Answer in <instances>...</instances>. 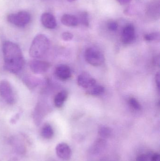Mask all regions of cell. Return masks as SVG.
<instances>
[{
  "label": "cell",
  "instance_id": "13",
  "mask_svg": "<svg viewBox=\"0 0 160 161\" xmlns=\"http://www.w3.org/2000/svg\"><path fill=\"white\" fill-rule=\"evenodd\" d=\"M106 141L102 138L97 139L90 148V152L94 154H97L102 152L106 147Z\"/></svg>",
  "mask_w": 160,
  "mask_h": 161
},
{
  "label": "cell",
  "instance_id": "9",
  "mask_svg": "<svg viewBox=\"0 0 160 161\" xmlns=\"http://www.w3.org/2000/svg\"><path fill=\"white\" fill-rule=\"evenodd\" d=\"M77 82L79 86L87 90L96 84L95 80L86 73L81 74L78 76Z\"/></svg>",
  "mask_w": 160,
  "mask_h": 161
},
{
  "label": "cell",
  "instance_id": "29",
  "mask_svg": "<svg viewBox=\"0 0 160 161\" xmlns=\"http://www.w3.org/2000/svg\"><path fill=\"white\" fill-rule=\"evenodd\" d=\"M156 84L158 88H160V74L159 73L157 74L156 75Z\"/></svg>",
  "mask_w": 160,
  "mask_h": 161
},
{
  "label": "cell",
  "instance_id": "1",
  "mask_svg": "<svg viewBox=\"0 0 160 161\" xmlns=\"http://www.w3.org/2000/svg\"><path fill=\"white\" fill-rule=\"evenodd\" d=\"M3 52L5 69L11 73L20 72L24 67L25 61L18 45L7 41L3 43Z\"/></svg>",
  "mask_w": 160,
  "mask_h": 161
},
{
  "label": "cell",
  "instance_id": "15",
  "mask_svg": "<svg viewBox=\"0 0 160 161\" xmlns=\"http://www.w3.org/2000/svg\"><path fill=\"white\" fill-rule=\"evenodd\" d=\"M44 105L41 102H39L35 108L34 119L37 125H39L44 117Z\"/></svg>",
  "mask_w": 160,
  "mask_h": 161
},
{
  "label": "cell",
  "instance_id": "3",
  "mask_svg": "<svg viewBox=\"0 0 160 161\" xmlns=\"http://www.w3.org/2000/svg\"><path fill=\"white\" fill-rule=\"evenodd\" d=\"M85 60L93 66H99L104 62L105 58L102 52L97 48L90 47L86 50L85 54Z\"/></svg>",
  "mask_w": 160,
  "mask_h": 161
},
{
  "label": "cell",
  "instance_id": "26",
  "mask_svg": "<svg viewBox=\"0 0 160 161\" xmlns=\"http://www.w3.org/2000/svg\"><path fill=\"white\" fill-rule=\"evenodd\" d=\"M148 157L146 154H142L137 157L136 158L137 161H148Z\"/></svg>",
  "mask_w": 160,
  "mask_h": 161
},
{
  "label": "cell",
  "instance_id": "12",
  "mask_svg": "<svg viewBox=\"0 0 160 161\" xmlns=\"http://www.w3.org/2000/svg\"><path fill=\"white\" fill-rule=\"evenodd\" d=\"M159 0H153L147 7V15L153 19H157L159 15Z\"/></svg>",
  "mask_w": 160,
  "mask_h": 161
},
{
  "label": "cell",
  "instance_id": "17",
  "mask_svg": "<svg viewBox=\"0 0 160 161\" xmlns=\"http://www.w3.org/2000/svg\"><path fill=\"white\" fill-rule=\"evenodd\" d=\"M41 133L43 138L46 139H50L53 136L54 130L50 125L46 124L42 127Z\"/></svg>",
  "mask_w": 160,
  "mask_h": 161
},
{
  "label": "cell",
  "instance_id": "6",
  "mask_svg": "<svg viewBox=\"0 0 160 161\" xmlns=\"http://www.w3.org/2000/svg\"><path fill=\"white\" fill-rule=\"evenodd\" d=\"M29 66L32 72L35 74H42L47 72L50 65L47 61L35 59L30 61Z\"/></svg>",
  "mask_w": 160,
  "mask_h": 161
},
{
  "label": "cell",
  "instance_id": "19",
  "mask_svg": "<svg viewBox=\"0 0 160 161\" xmlns=\"http://www.w3.org/2000/svg\"><path fill=\"white\" fill-rule=\"evenodd\" d=\"M112 130L109 127L106 126H101L98 130V134L102 139H107L110 138L111 135Z\"/></svg>",
  "mask_w": 160,
  "mask_h": 161
},
{
  "label": "cell",
  "instance_id": "28",
  "mask_svg": "<svg viewBox=\"0 0 160 161\" xmlns=\"http://www.w3.org/2000/svg\"><path fill=\"white\" fill-rule=\"evenodd\" d=\"M19 118V114H15L13 117L10 120V122L12 124H15L17 121L18 120Z\"/></svg>",
  "mask_w": 160,
  "mask_h": 161
},
{
  "label": "cell",
  "instance_id": "7",
  "mask_svg": "<svg viewBox=\"0 0 160 161\" xmlns=\"http://www.w3.org/2000/svg\"><path fill=\"white\" fill-rule=\"evenodd\" d=\"M135 38V31L132 25L129 24L126 25L121 35V41L124 44H130L133 42Z\"/></svg>",
  "mask_w": 160,
  "mask_h": 161
},
{
  "label": "cell",
  "instance_id": "4",
  "mask_svg": "<svg viewBox=\"0 0 160 161\" xmlns=\"http://www.w3.org/2000/svg\"><path fill=\"white\" fill-rule=\"evenodd\" d=\"M0 96L9 105L15 102V93L11 84L8 80H4L0 81Z\"/></svg>",
  "mask_w": 160,
  "mask_h": 161
},
{
  "label": "cell",
  "instance_id": "5",
  "mask_svg": "<svg viewBox=\"0 0 160 161\" xmlns=\"http://www.w3.org/2000/svg\"><path fill=\"white\" fill-rule=\"evenodd\" d=\"M7 20L10 23L18 27H24L31 20V15L27 11H21L17 13L9 14Z\"/></svg>",
  "mask_w": 160,
  "mask_h": 161
},
{
  "label": "cell",
  "instance_id": "21",
  "mask_svg": "<svg viewBox=\"0 0 160 161\" xmlns=\"http://www.w3.org/2000/svg\"><path fill=\"white\" fill-rule=\"evenodd\" d=\"M23 81L28 88L30 89H34L36 86L39 85L40 81L39 79L38 80L36 78L35 79L31 77H26L23 79Z\"/></svg>",
  "mask_w": 160,
  "mask_h": 161
},
{
  "label": "cell",
  "instance_id": "25",
  "mask_svg": "<svg viewBox=\"0 0 160 161\" xmlns=\"http://www.w3.org/2000/svg\"><path fill=\"white\" fill-rule=\"evenodd\" d=\"M107 27H108V29L111 31H115L118 28V24L116 22L111 21L108 23Z\"/></svg>",
  "mask_w": 160,
  "mask_h": 161
},
{
  "label": "cell",
  "instance_id": "32",
  "mask_svg": "<svg viewBox=\"0 0 160 161\" xmlns=\"http://www.w3.org/2000/svg\"><path fill=\"white\" fill-rule=\"evenodd\" d=\"M67 1H68V2H73V1H76V0H67Z\"/></svg>",
  "mask_w": 160,
  "mask_h": 161
},
{
  "label": "cell",
  "instance_id": "14",
  "mask_svg": "<svg viewBox=\"0 0 160 161\" xmlns=\"http://www.w3.org/2000/svg\"><path fill=\"white\" fill-rule=\"evenodd\" d=\"M61 22L69 27H74L79 24L78 18L70 14H65L61 18Z\"/></svg>",
  "mask_w": 160,
  "mask_h": 161
},
{
  "label": "cell",
  "instance_id": "11",
  "mask_svg": "<svg viewBox=\"0 0 160 161\" xmlns=\"http://www.w3.org/2000/svg\"><path fill=\"white\" fill-rule=\"evenodd\" d=\"M41 22L44 27L48 29H53L57 25L54 16L49 13H44L41 16Z\"/></svg>",
  "mask_w": 160,
  "mask_h": 161
},
{
  "label": "cell",
  "instance_id": "30",
  "mask_svg": "<svg viewBox=\"0 0 160 161\" xmlns=\"http://www.w3.org/2000/svg\"><path fill=\"white\" fill-rule=\"evenodd\" d=\"M120 4L126 5L131 2L132 0H116Z\"/></svg>",
  "mask_w": 160,
  "mask_h": 161
},
{
  "label": "cell",
  "instance_id": "18",
  "mask_svg": "<svg viewBox=\"0 0 160 161\" xmlns=\"http://www.w3.org/2000/svg\"><path fill=\"white\" fill-rule=\"evenodd\" d=\"M104 92V88L101 85L95 84V86L87 90V93L93 96H98L103 93Z\"/></svg>",
  "mask_w": 160,
  "mask_h": 161
},
{
  "label": "cell",
  "instance_id": "22",
  "mask_svg": "<svg viewBox=\"0 0 160 161\" xmlns=\"http://www.w3.org/2000/svg\"><path fill=\"white\" fill-rule=\"evenodd\" d=\"M128 102L129 104L132 108L136 110H141V106L140 103L138 102L137 99H135L134 97H131V98H130Z\"/></svg>",
  "mask_w": 160,
  "mask_h": 161
},
{
  "label": "cell",
  "instance_id": "16",
  "mask_svg": "<svg viewBox=\"0 0 160 161\" xmlns=\"http://www.w3.org/2000/svg\"><path fill=\"white\" fill-rule=\"evenodd\" d=\"M68 97V93L66 91H63L58 93L54 99V104L57 108H61L66 100Z\"/></svg>",
  "mask_w": 160,
  "mask_h": 161
},
{
  "label": "cell",
  "instance_id": "27",
  "mask_svg": "<svg viewBox=\"0 0 160 161\" xmlns=\"http://www.w3.org/2000/svg\"><path fill=\"white\" fill-rule=\"evenodd\" d=\"M160 158L159 154L155 153L151 157V161H160Z\"/></svg>",
  "mask_w": 160,
  "mask_h": 161
},
{
  "label": "cell",
  "instance_id": "8",
  "mask_svg": "<svg viewBox=\"0 0 160 161\" xmlns=\"http://www.w3.org/2000/svg\"><path fill=\"white\" fill-rule=\"evenodd\" d=\"M55 151L57 156L63 160H69L72 155V152L69 146L65 143L58 144L56 146Z\"/></svg>",
  "mask_w": 160,
  "mask_h": 161
},
{
  "label": "cell",
  "instance_id": "31",
  "mask_svg": "<svg viewBox=\"0 0 160 161\" xmlns=\"http://www.w3.org/2000/svg\"><path fill=\"white\" fill-rule=\"evenodd\" d=\"M159 57H156V58H155L154 59V61H153V62H154V64L155 65H158L159 66Z\"/></svg>",
  "mask_w": 160,
  "mask_h": 161
},
{
  "label": "cell",
  "instance_id": "24",
  "mask_svg": "<svg viewBox=\"0 0 160 161\" xmlns=\"http://www.w3.org/2000/svg\"><path fill=\"white\" fill-rule=\"evenodd\" d=\"M62 38L65 41H70L73 39V35L70 32H64L62 34Z\"/></svg>",
  "mask_w": 160,
  "mask_h": 161
},
{
  "label": "cell",
  "instance_id": "10",
  "mask_svg": "<svg viewBox=\"0 0 160 161\" xmlns=\"http://www.w3.org/2000/svg\"><path fill=\"white\" fill-rule=\"evenodd\" d=\"M55 74L60 80H66L71 76V71L70 68L67 65H59L55 69Z\"/></svg>",
  "mask_w": 160,
  "mask_h": 161
},
{
  "label": "cell",
  "instance_id": "2",
  "mask_svg": "<svg viewBox=\"0 0 160 161\" xmlns=\"http://www.w3.org/2000/svg\"><path fill=\"white\" fill-rule=\"evenodd\" d=\"M50 42L45 35H37L32 42L29 50V54L35 58H42L48 53Z\"/></svg>",
  "mask_w": 160,
  "mask_h": 161
},
{
  "label": "cell",
  "instance_id": "23",
  "mask_svg": "<svg viewBox=\"0 0 160 161\" xmlns=\"http://www.w3.org/2000/svg\"><path fill=\"white\" fill-rule=\"evenodd\" d=\"M159 38V34L158 33H150V34H146L144 36V39L147 41L150 42L157 40Z\"/></svg>",
  "mask_w": 160,
  "mask_h": 161
},
{
  "label": "cell",
  "instance_id": "20",
  "mask_svg": "<svg viewBox=\"0 0 160 161\" xmlns=\"http://www.w3.org/2000/svg\"><path fill=\"white\" fill-rule=\"evenodd\" d=\"M79 23H80L85 26H88L89 25V19L88 13L86 11L80 12L78 17Z\"/></svg>",
  "mask_w": 160,
  "mask_h": 161
}]
</instances>
